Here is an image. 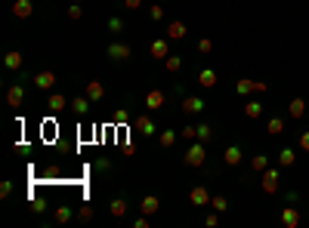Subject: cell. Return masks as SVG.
<instances>
[{"mask_svg": "<svg viewBox=\"0 0 309 228\" xmlns=\"http://www.w3.org/2000/svg\"><path fill=\"white\" fill-rule=\"evenodd\" d=\"M204 142L201 139H192V145L186 148V154H182V164L186 167H204Z\"/></svg>", "mask_w": 309, "mask_h": 228, "instance_id": "1", "label": "cell"}, {"mask_svg": "<svg viewBox=\"0 0 309 228\" xmlns=\"http://www.w3.org/2000/svg\"><path fill=\"white\" fill-rule=\"evenodd\" d=\"M164 102H167V92L164 90H148L146 92V111H158V108H164Z\"/></svg>", "mask_w": 309, "mask_h": 228, "instance_id": "2", "label": "cell"}, {"mask_svg": "<svg viewBox=\"0 0 309 228\" xmlns=\"http://www.w3.org/2000/svg\"><path fill=\"white\" fill-rule=\"evenodd\" d=\"M133 56V49L127 44H121V40H114V44H108V59H114V62H127Z\"/></svg>", "mask_w": 309, "mask_h": 228, "instance_id": "3", "label": "cell"}, {"mask_svg": "<svg viewBox=\"0 0 309 228\" xmlns=\"http://www.w3.org/2000/svg\"><path fill=\"white\" fill-rule=\"evenodd\" d=\"M179 111L182 114H201L204 111V99L201 96H186V99H182V105H179Z\"/></svg>", "mask_w": 309, "mask_h": 228, "instance_id": "4", "label": "cell"}, {"mask_svg": "<svg viewBox=\"0 0 309 228\" xmlns=\"http://www.w3.org/2000/svg\"><path fill=\"white\" fill-rule=\"evenodd\" d=\"M25 102V90L19 87V83H10V87H6V105L10 108H19Z\"/></svg>", "mask_w": 309, "mask_h": 228, "instance_id": "5", "label": "cell"}, {"mask_svg": "<svg viewBox=\"0 0 309 228\" xmlns=\"http://www.w3.org/2000/svg\"><path fill=\"white\" fill-rule=\"evenodd\" d=\"M263 191L266 194L278 191V170H272V167H266V170H263Z\"/></svg>", "mask_w": 309, "mask_h": 228, "instance_id": "6", "label": "cell"}, {"mask_svg": "<svg viewBox=\"0 0 309 228\" xmlns=\"http://www.w3.org/2000/svg\"><path fill=\"white\" fill-rule=\"evenodd\" d=\"M189 200H192L195 207H204V204H211V194H207L204 185H195V188L189 191Z\"/></svg>", "mask_w": 309, "mask_h": 228, "instance_id": "7", "label": "cell"}, {"mask_svg": "<svg viewBox=\"0 0 309 228\" xmlns=\"http://www.w3.org/2000/svg\"><path fill=\"white\" fill-rule=\"evenodd\" d=\"M34 87H37V90H53V87H56V74H53V71L34 74Z\"/></svg>", "mask_w": 309, "mask_h": 228, "instance_id": "8", "label": "cell"}, {"mask_svg": "<svg viewBox=\"0 0 309 228\" xmlns=\"http://www.w3.org/2000/svg\"><path fill=\"white\" fill-rule=\"evenodd\" d=\"M182 37H186V22L173 19L170 25H167V40H182Z\"/></svg>", "mask_w": 309, "mask_h": 228, "instance_id": "9", "label": "cell"}, {"mask_svg": "<svg viewBox=\"0 0 309 228\" xmlns=\"http://www.w3.org/2000/svg\"><path fill=\"white\" fill-rule=\"evenodd\" d=\"M83 96H87L90 102H99V99L105 96V87H102L99 80H90V83H87V90H83Z\"/></svg>", "mask_w": 309, "mask_h": 228, "instance_id": "10", "label": "cell"}, {"mask_svg": "<svg viewBox=\"0 0 309 228\" xmlns=\"http://www.w3.org/2000/svg\"><path fill=\"white\" fill-rule=\"evenodd\" d=\"M281 222H285L288 228H297V225H300V210L288 204L285 210H281Z\"/></svg>", "mask_w": 309, "mask_h": 228, "instance_id": "11", "label": "cell"}, {"mask_svg": "<svg viewBox=\"0 0 309 228\" xmlns=\"http://www.w3.org/2000/svg\"><path fill=\"white\" fill-rule=\"evenodd\" d=\"M31 13H34L31 0H16V3H13V15H16V19H28Z\"/></svg>", "mask_w": 309, "mask_h": 228, "instance_id": "12", "label": "cell"}, {"mask_svg": "<svg viewBox=\"0 0 309 228\" xmlns=\"http://www.w3.org/2000/svg\"><path fill=\"white\" fill-rule=\"evenodd\" d=\"M22 62H25V59H22L19 49H10V53L3 56V65H6L10 71H19V68H22Z\"/></svg>", "mask_w": 309, "mask_h": 228, "instance_id": "13", "label": "cell"}, {"mask_svg": "<svg viewBox=\"0 0 309 228\" xmlns=\"http://www.w3.org/2000/svg\"><path fill=\"white\" fill-rule=\"evenodd\" d=\"M136 130L143 133V136H155V121L148 114H139L136 117Z\"/></svg>", "mask_w": 309, "mask_h": 228, "instance_id": "14", "label": "cell"}, {"mask_svg": "<svg viewBox=\"0 0 309 228\" xmlns=\"http://www.w3.org/2000/svg\"><path fill=\"white\" fill-rule=\"evenodd\" d=\"M158 207H161V200H158L155 194H146V198H143V204H139V210H143L146 216H152V213H158Z\"/></svg>", "mask_w": 309, "mask_h": 228, "instance_id": "15", "label": "cell"}, {"mask_svg": "<svg viewBox=\"0 0 309 228\" xmlns=\"http://www.w3.org/2000/svg\"><path fill=\"white\" fill-rule=\"evenodd\" d=\"M223 160H226L229 167H238L241 164V148L238 145H229L226 151H223Z\"/></svg>", "mask_w": 309, "mask_h": 228, "instance_id": "16", "label": "cell"}, {"mask_svg": "<svg viewBox=\"0 0 309 228\" xmlns=\"http://www.w3.org/2000/svg\"><path fill=\"white\" fill-rule=\"evenodd\" d=\"M266 133H269V136H281V133H285V117H269Z\"/></svg>", "mask_w": 309, "mask_h": 228, "instance_id": "17", "label": "cell"}, {"mask_svg": "<svg viewBox=\"0 0 309 228\" xmlns=\"http://www.w3.org/2000/svg\"><path fill=\"white\" fill-rule=\"evenodd\" d=\"M198 83H201L204 90H211V87H216V71H213V68H204L201 74H198Z\"/></svg>", "mask_w": 309, "mask_h": 228, "instance_id": "18", "label": "cell"}, {"mask_svg": "<svg viewBox=\"0 0 309 228\" xmlns=\"http://www.w3.org/2000/svg\"><path fill=\"white\" fill-rule=\"evenodd\" d=\"M152 56H155V59H167V56H170V53H167V37L152 40Z\"/></svg>", "mask_w": 309, "mask_h": 228, "instance_id": "19", "label": "cell"}, {"mask_svg": "<svg viewBox=\"0 0 309 228\" xmlns=\"http://www.w3.org/2000/svg\"><path fill=\"white\" fill-rule=\"evenodd\" d=\"M65 105H68V96H62V92L49 96V102H47V108H49V111H62Z\"/></svg>", "mask_w": 309, "mask_h": 228, "instance_id": "20", "label": "cell"}, {"mask_svg": "<svg viewBox=\"0 0 309 228\" xmlns=\"http://www.w3.org/2000/svg\"><path fill=\"white\" fill-rule=\"evenodd\" d=\"M244 114L250 117V121H257V117L263 114V102H257V99H250V102L244 105Z\"/></svg>", "mask_w": 309, "mask_h": 228, "instance_id": "21", "label": "cell"}, {"mask_svg": "<svg viewBox=\"0 0 309 228\" xmlns=\"http://www.w3.org/2000/svg\"><path fill=\"white\" fill-rule=\"evenodd\" d=\"M288 114H291V117H303V114H306V102H303V99H291Z\"/></svg>", "mask_w": 309, "mask_h": 228, "instance_id": "22", "label": "cell"}, {"mask_svg": "<svg viewBox=\"0 0 309 228\" xmlns=\"http://www.w3.org/2000/svg\"><path fill=\"white\" fill-rule=\"evenodd\" d=\"M235 92H238V96H250V92H257V80H238Z\"/></svg>", "mask_w": 309, "mask_h": 228, "instance_id": "23", "label": "cell"}, {"mask_svg": "<svg viewBox=\"0 0 309 228\" xmlns=\"http://www.w3.org/2000/svg\"><path fill=\"white\" fill-rule=\"evenodd\" d=\"M71 108H74V114H87V111H90V99H87V96L71 99Z\"/></svg>", "mask_w": 309, "mask_h": 228, "instance_id": "24", "label": "cell"}, {"mask_svg": "<svg viewBox=\"0 0 309 228\" xmlns=\"http://www.w3.org/2000/svg\"><path fill=\"white\" fill-rule=\"evenodd\" d=\"M294 160H297L294 148H281V151H278V164H281V167H294Z\"/></svg>", "mask_w": 309, "mask_h": 228, "instance_id": "25", "label": "cell"}, {"mask_svg": "<svg viewBox=\"0 0 309 228\" xmlns=\"http://www.w3.org/2000/svg\"><path fill=\"white\" fill-rule=\"evenodd\" d=\"M177 136H179L177 130H161V136H158V142H161L164 148H173V142H177Z\"/></svg>", "mask_w": 309, "mask_h": 228, "instance_id": "26", "label": "cell"}, {"mask_svg": "<svg viewBox=\"0 0 309 228\" xmlns=\"http://www.w3.org/2000/svg\"><path fill=\"white\" fill-rule=\"evenodd\" d=\"M266 167H269V157H266V154H254V157H250V170L263 173Z\"/></svg>", "mask_w": 309, "mask_h": 228, "instance_id": "27", "label": "cell"}, {"mask_svg": "<svg viewBox=\"0 0 309 228\" xmlns=\"http://www.w3.org/2000/svg\"><path fill=\"white\" fill-rule=\"evenodd\" d=\"M211 207L216 210V213H226V210H229V200L223 198V194H213V198H211Z\"/></svg>", "mask_w": 309, "mask_h": 228, "instance_id": "28", "label": "cell"}, {"mask_svg": "<svg viewBox=\"0 0 309 228\" xmlns=\"http://www.w3.org/2000/svg\"><path fill=\"white\" fill-rule=\"evenodd\" d=\"M108 213H112L114 219H118V216H124V213H127V200H112V207H108Z\"/></svg>", "mask_w": 309, "mask_h": 228, "instance_id": "29", "label": "cell"}, {"mask_svg": "<svg viewBox=\"0 0 309 228\" xmlns=\"http://www.w3.org/2000/svg\"><path fill=\"white\" fill-rule=\"evenodd\" d=\"M164 62H167V71H179L182 68V59L179 56H167Z\"/></svg>", "mask_w": 309, "mask_h": 228, "instance_id": "30", "label": "cell"}, {"mask_svg": "<svg viewBox=\"0 0 309 228\" xmlns=\"http://www.w3.org/2000/svg\"><path fill=\"white\" fill-rule=\"evenodd\" d=\"M179 136H182V139H189V142H192V139H198V126H192V123H189V126H182Z\"/></svg>", "mask_w": 309, "mask_h": 228, "instance_id": "31", "label": "cell"}, {"mask_svg": "<svg viewBox=\"0 0 309 228\" xmlns=\"http://www.w3.org/2000/svg\"><path fill=\"white\" fill-rule=\"evenodd\" d=\"M71 219V207H56V222H68Z\"/></svg>", "mask_w": 309, "mask_h": 228, "instance_id": "32", "label": "cell"}, {"mask_svg": "<svg viewBox=\"0 0 309 228\" xmlns=\"http://www.w3.org/2000/svg\"><path fill=\"white\" fill-rule=\"evenodd\" d=\"M198 53H201V56H211V53H213V40H211V37H204L201 44H198Z\"/></svg>", "mask_w": 309, "mask_h": 228, "instance_id": "33", "label": "cell"}, {"mask_svg": "<svg viewBox=\"0 0 309 228\" xmlns=\"http://www.w3.org/2000/svg\"><path fill=\"white\" fill-rule=\"evenodd\" d=\"M81 15H83V6H81V3H71V6H68V19H71V22H78Z\"/></svg>", "mask_w": 309, "mask_h": 228, "instance_id": "34", "label": "cell"}, {"mask_svg": "<svg viewBox=\"0 0 309 228\" xmlns=\"http://www.w3.org/2000/svg\"><path fill=\"white\" fill-rule=\"evenodd\" d=\"M108 28H112L114 34H121V31H124V22L118 19V15H112V19H108Z\"/></svg>", "mask_w": 309, "mask_h": 228, "instance_id": "35", "label": "cell"}, {"mask_svg": "<svg viewBox=\"0 0 309 228\" xmlns=\"http://www.w3.org/2000/svg\"><path fill=\"white\" fill-rule=\"evenodd\" d=\"M211 136H213V133H211V123H201V126H198V139H201V142H207Z\"/></svg>", "mask_w": 309, "mask_h": 228, "instance_id": "36", "label": "cell"}, {"mask_svg": "<svg viewBox=\"0 0 309 228\" xmlns=\"http://www.w3.org/2000/svg\"><path fill=\"white\" fill-rule=\"evenodd\" d=\"M78 219H81V222H90V219H93V207H81L78 210Z\"/></svg>", "mask_w": 309, "mask_h": 228, "instance_id": "37", "label": "cell"}, {"mask_svg": "<svg viewBox=\"0 0 309 228\" xmlns=\"http://www.w3.org/2000/svg\"><path fill=\"white\" fill-rule=\"evenodd\" d=\"M148 15H152L155 22H161V19H164V10H161V6H152V10H148Z\"/></svg>", "mask_w": 309, "mask_h": 228, "instance_id": "38", "label": "cell"}, {"mask_svg": "<svg viewBox=\"0 0 309 228\" xmlns=\"http://www.w3.org/2000/svg\"><path fill=\"white\" fill-rule=\"evenodd\" d=\"M300 148H303V151H309V130H303V133H300Z\"/></svg>", "mask_w": 309, "mask_h": 228, "instance_id": "39", "label": "cell"}, {"mask_svg": "<svg viewBox=\"0 0 309 228\" xmlns=\"http://www.w3.org/2000/svg\"><path fill=\"white\" fill-rule=\"evenodd\" d=\"M0 194H3V198H10V194H13V182H3V185H0Z\"/></svg>", "mask_w": 309, "mask_h": 228, "instance_id": "40", "label": "cell"}, {"mask_svg": "<svg viewBox=\"0 0 309 228\" xmlns=\"http://www.w3.org/2000/svg\"><path fill=\"white\" fill-rule=\"evenodd\" d=\"M124 6H127V10H139V6H143V0H124Z\"/></svg>", "mask_w": 309, "mask_h": 228, "instance_id": "41", "label": "cell"}, {"mask_svg": "<svg viewBox=\"0 0 309 228\" xmlns=\"http://www.w3.org/2000/svg\"><path fill=\"white\" fill-rule=\"evenodd\" d=\"M136 228H148V219H146V213L136 219Z\"/></svg>", "mask_w": 309, "mask_h": 228, "instance_id": "42", "label": "cell"}, {"mask_svg": "<svg viewBox=\"0 0 309 228\" xmlns=\"http://www.w3.org/2000/svg\"><path fill=\"white\" fill-rule=\"evenodd\" d=\"M71 3H81V0H71Z\"/></svg>", "mask_w": 309, "mask_h": 228, "instance_id": "43", "label": "cell"}]
</instances>
